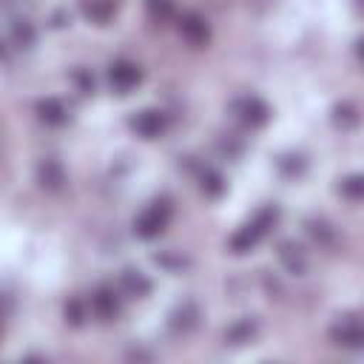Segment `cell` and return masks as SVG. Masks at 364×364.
I'll use <instances>...</instances> for the list:
<instances>
[{
  "label": "cell",
  "mask_w": 364,
  "mask_h": 364,
  "mask_svg": "<svg viewBox=\"0 0 364 364\" xmlns=\"http://www.w3.org/2000/svg\"><path fill=\"white\" fill-rule=\"evenodd\" d=\"M276 219H279L276 205L262 208L250 222H245V225L233 233V239H230V250H233V253H247V250H253V247L267 236V230L276 225Z\"/></svg>",
  "instance_id": "cell-1"
},
{
  "label": "cell",
  "mask_w": 364,
  "mask_h": 364,
  "mask_svg": "<svg viewBox=\"0 0 364 364\" xmlns=\"http://www.w3.org/2000/svg\"><path fill=\"white\" fill-rule=\"evenodd\" d=\"M171 202L168 199H156V202H151L139 216H136V222H134V233L139 236V239H156L165 228H168V222H171Z\"/></svg>",
  "instance_id": "cell-2"
},
{
  "label": "cell",
  "mask_w": 364,
  "mask_h": 364,
  "mask_svg": "<svg viewBox=\"0 0 364 364\" xmlns=\"http://www.w3.org/2000/svg\"><path fill=\"white\" fill-rule=\"evenodd\" d=\"M330 338L338 347L347 350H361L364 347V327L358 321V316H341L333 327H330Z\"/></svg>",
  "instance_id": "cell-3"
},
{
  "label": "cell",
  "mask_w": 364,
  "mask_h": 364,
  "mask_svg": "<svg viewBox=\"0 0 364 364\" xmlns=\"http://www.w3.org/2000/svg\"><path fill=\"white\" fill-rule=\"evenodd\" d=\"M108 82H111V88L117 94H131L142 82V68L136 63H131V60H117L108 68Z\"/></svg>",
  "instance_id": "cell-4"
},
{
  "label": "cell",
  "mask_w": 364,
  "mask_h": 364,
  "mask_svg": "<svg viewBox=\"0 0 364 364\" xmlns=\"http://www.w3.org/2000/svg\"><path fill=\"white\" fill-rule=\"evenodd\" d=\"M131 128H134V134L142 136V139H156V136L165 134L168 117H165L162 111H156V108H145V111H136V114L131 117Z\"/></svg>",
  "instance_id": "cell-5"
},
{
  "label": "cell",
  "mask_w": 364,
  "mask_h": 364,
  "mask_svg": "<svg viewBox=\"0 0 364 364\" xmlns=\"http://www.w3.org/2000/svg\"><path fill=\"white\" fill-rule=\"evenodd\" d=\"M233 114L250 125V128H262L267 119H270V105L262 100V97H242L233 102Z\"/></svg>",
  "instance_id": "cell-6"
},
{
  "label": "cell",
  "mask_w": 364,
  "mask_h": 364,
  "mask_svg": "<svg viewBox=\"0 0 364 364\" xmlns=\"http://www.w3.org/2000/svg\"><path fill=\"white\" fill-rule=\"evenodd\" d=\"M176 28H179L182 40L191 43V46H208V40H210V26H208V20H205L202 14H196V11L182 14Z\"/></svg>",
  "instance_id": "cell-7"
},
{
  "label": "cell",
  "mask_w": 364,
  "mask_h": 364,
  "mask_svg": "<svg viewBox=\"0 0 364 364\" xmlns=\"http://www.w3.org/2000/svg\"><path fill=\"white\" fill-rule=\"evenodd\" d=\"M91 310L97 318L102 321H114L119 316V296L114 287H100L94 296H91Z\"/></svg>",
  "instance_id": "cell-8"
},
{
  "label": "cell",
  "mask_w": 364,
  "mask_h": 364,
  "mask_svg": "<svg viewBox=\"0 0 364 364\" xmlns=\"http://www.w3.org/2000/svg\"><path fill=\"white\" fill-rule=\"evenodd\" d=\"M279 262H282L284 270L293 273V276H304V270H307V256H304V250H301L296 242H290V239L279 242Z\"/></svg>",
  "instance_id": "cell-9"
},
{
  "label": "cell",
  "mask_w": 364,
  "mask_h": 364,
  "mask_svg": "<svg viewBox=\"0 0 364 364\" xmlns=\"http://www.w3.org/2000/svg\"><path fill=\"white\" fill-rule=\"evenodd\" d=\"M80 11L94 26H108L117 14V3L114 0H80Z\"/></svg>",
  "instance_id": "cell-10"
},
{
  "label": "cell",
  "mask_w": 364,
  "mask_h": 364,
  "mask_svg": "<svg viewBox=\"0 0 364 364\" xmlns=\"http://www.w3.org/2000/svg\"><path fill=\"white\" fill-rule=\"evenodd\" d=\"M37 182L46 188V191H60L63 182H65V171L57 159H43L40 168H37Z\"/></svg>",
  "instance_id": "cell-11"
},
{
  "label": "cell",
  "mask_w": 364,
  "mask_h": 364,
  "mask_svg": "<svg viewBox=\"0 0 364 364\" xmlns=\"http://www.w3.org/2000/svg\"><path fill=\"white\" fill-rule=\"evenodd\" d=\"M37 117L46 122V125H63L68 119V111L65 105L57 100V97H46L37 102Z\"/></svg>",
  "instance_id": "cell-12"
},
{
  "label": "cell",
  "mask_w": 364,
  "mask_h": 364,
  "mask_svg": "<svg viewBox=\"0 0 364 364\" xmlns=\"http://www.w3.org/2000/svg\"><path fill=\"white\" fill-rule=\"evenodd\" d=\"M119 287H122V293H128V296H134V299H142V296L151 293V282H148V276L139 273V270H125L122 279H119Z\"/></svg>",
  "instance_id": "cell-13"
},
{
  "label": "cell",
  "mask_w": 364,
  "mask_h": 364,
  "mask_svg": "<svg viewBox=\"0 0 364 364\" xmlns=\"http://www.w3.org/2000/svg\"><path fill=\"white\" fill-rule=\"evenodd\" d=\"M253 336H256V324H253L250 318H242V321H236V324L228 327L225 341H230V344H245V341H250Z\"/></svg>",
  "instance_id": "cell-14"
},
{
  "label": "cell",
  "mask_w": 364,
  "mask_h": 364,
  "mask_svg": "<svg viewBox=\"0 0 364 364\" xmlns=\"http://www.w3.org/2000/svg\"><path fill=\"white\" fill-rule=\"evenodd\" d=\"M199 188H202V193L205 196H222L225 193V179H222V173L219 171H202V176H199Z\"/></svg>",
  "instance_id": "cell-15"
},
{
  "label": "cell",
  "mask_w": 364,
  "mask_h": 364,
  "mask_svg": "<svg viewBox=\"0 0 364 364\" xmlns=\"http://www.w3.org/2000/svg\"><path fill=\"white\" fill-rule=\"evenodd\" d=\"M11 37H14V46H17V48H31L34 40H37L34 26H31L28 20H17L14 28H11Z\"/></svg>",
  "instance_id": "cell-16"
},
{
  "label": "cell",
  "mask_w": 364,
  "mask_h": 364,
  "mask_svg": "<svg viewBox=\"0 0 364 364\" xmlns=\"http://www.w3.org/2000/svg\"><path fill=\"white\" fill-rule=\"evenodd\" d=\"M145 9L154 23H165L173 17V0H145Z\"/></svg>",
  "instance_id": "cell-17"
},
{
  "label": "cell",
  "mask_w": 364,
  "mask_h": 364,
  "mask_svg": "<svg viewBox=\"0 0 364 364\" xmlns=\"http://www.w3.org/2000/svg\"><path fill=\"white\" fill-rule=\"evenodd\" d=\"M193 324H196V307H193V304H182V307L171 316V327H173V330H182V333H185V330H191Z\"/></svg>",
  "instance_id": "cell-18"
},
{
  "label": "cell",
  "mask_w": 364,
  "mask_h": 364,
  "mask_svg": "<svg viewBox=\"0 0 364 364\" xmlns=\"http://www.w3.org/2000/svg\"><path fill=\"white\" fill-rule=\"evenodd\" d=\"M333 119L341 125V128H353L355 122H358V111H355V105H350V102H341V105H336L333 108Z\"/></svg>",
  "instance_id": "cell-19"
},
{
  "label": "cell",
  "mask_w": 364,
  "mask_h": 364,
  "mask_svg": "<svg viewBox=\"0 0 364 364\" xmlns=\"http://www.w3.org/2000/svg\"><path fill=\"white\" fill-rule=\"evenodd\" d=\"M341 193H344L347 199L358 202V199L364 196V176H361V173H353V176H347V179L341 182Z\"/></svg>",
  "instance_id": "cell-20"
},
{
  "label": "cell",
  "mask_w": 364,
  "mask_h": 364,
  "mask_svg": "<svg viewBox=\"0 0 364 364\" xmlns=\"http://www.w3.org/2000/svg\"><path fill=\"white\" fill-rule=\"evenodd\" d=\"M307 230H310V236H313L316 242H321V245H330V242H333V230H330L327 222H316V219H310V222H307Z\"/></svg>",
  "instance_id": "cell-21"
},
{
  "label": "cell",
  "mask_w": 364,
  "mask_h": 364,
  "mask_svg": "<svg viewBox=\"0 0 364 364\" xmlns=\"http://www.w3.org/2000/svg\"><path fill=\"white\" fill-rule=\"evenodd\" d=\"M82 318H85V304H82L80 299H71V301L65 304V321L82 324Z\"/></svg>",
  "instance_id": "cell-22"
},
{
  "label": "cell",
  "mask_w": 364,
  "mask_h": 364,
  "mask_svg": "<svg viewBox=\"0 0 364 364\" xmlns=\"http://www.w3.org/2000/svg\"><path fill=\"white\" fill-rule=\"evenodd\" d=\"M77 82H80V88H82V91H85V94H88V91H91V88H94V82H91V80H88V77H85V74H82V71H77Z\"/></svg>",
  "instance_id": "cell-23"
}]
</instances>
